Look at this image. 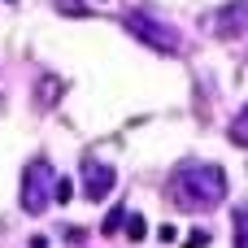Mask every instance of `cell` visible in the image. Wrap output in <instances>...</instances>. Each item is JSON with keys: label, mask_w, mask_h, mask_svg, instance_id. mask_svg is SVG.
<instances>
[{"label": "cell", "mask_w": 248, "mask_h": 248, "mask_svg": "<svg viewBox=\"0 0 248 248\" xmlns=\"http://www.w3.org/2000/svg\"><path fill=\"white\" fill-rule=\"evenodd\" d=\"M231 140H235L240 148H248V105L235 113V122H231Z\"/></svg>", "instance_id": "obj_7"}, {"label": "cell", "mask_w": 248, "mask_h": 248, "mask_svg": "<svg viewBox=\"0 0 248 248\" xmlns=\"http://www.w3.org/2000/svg\"><path fill=\"white\" fill-rule=\"evenodd\" d=\"M122 222H126V209H109V218L100 222V231H105V235H113V231H118Z\"/></svg>", "instance_id": "obj_10"}, {"label": "cell", "mask_w": 248, "mask_h": 248, "mask_svg": "<svg viewBox=\"0 0 248 248\" xmlns=\"http://www.w3.org/2000/svg\"><path fill=\"white\" fill-rule=\"evenodd\" d=\"M244 31V9L240 4H231V9H222L218 17H214V35L218 39H231V35H240Z\"/></svg>", "instance_id": "obj_5"}, {"label": "cell", "mask_w": 248, "mask_h": 248, "mask_svg": "<svg viewBox=\"0 0 248 248\" xmlns=\"http://www.w3.org/2000/svg\"><path fill=\"white\" fill-rule=\"evenodd\" d=\"M122 26H126V31H131L140 44H148L153 52H161V57H179V48H183V35H179L170 22L153 17V13L131 9V13H122Z\"/></svg>", "instance_id": "obj_2"}, {"label": "cell", "mask_w": 248, "mask_h": 248, "mask_svg": "<svg viewBox=\"0 0 248 248\" xmlns=\"http://www.w3.org/2000/svg\"><path fill=\"white\" fill-rule=\"evenodd\" d=\"M144 235H148V222H144L140 214H126V240H135V244H140Z\"/></svg>", "instance_id": "obj_9"}, {"label": "cell", "mask_w": 248, "mask_h": 248, "mask_svg": "<svg viewBox=\"0 0 248 248\" xmlns=\"http://www.w3.org/2000/svg\"><path fill=\"white\" fill-rule=\"evenodd\" d=\"M157 240H161V244H174L179 231H174V227H157Z\"/></svg>", "instance_id": "obj_14"}, {"label": "cell", "mask_w": 248, "mask_h": 248, "mask_svg": "<svg viewBox=\"0 0 248 248\" xmlns=\"http://www.w3.org/2000/svg\"><path fill=\"white\" fill-rule=\"evenodd\" d=\"M57 9H61V13H70V17H87V13H92L83 0H57Z\"/></svg>", "instance_id": "obj_11"}, {"label": "cell", "mask_w": 248, "mask_h": 248, "mask_svg": "<svg viewBox=\"0 0 248 248\" xmlns=\"http://www.w3.org/2000/svg\"><path fill=\"white\" fill-rule=\"evenodd\" d=\"M231 222H235V248H248V205L235 209V218H231Z\"/></svg>", "instance_id": "obj_8"}, {"label": "cell", "mask_w": 248, "mask_h": 248, "mask_svg": "<svg viewBox=\"0 0 248 248\" xmlns=\"http://www.w3.org/2000/svg\"><path fill=\"white\" fill-rule=\"evenodd\" d=\"M70 196H74V183H70V179H57V187H52V201H57V205H65Z\"/></svg>", "instance_id": "obj_12"}, {"label": "cell", "mask_w": 248, "mask_h": 248, "mask_svg": "<svg viewBox=\"0 0 248 248\" xmlns=\"http://www.w3.org/2000/svg\"><path fill=\"white\" fill-rule=\"evenodd\" d=\"M170 201L187 214H205L227 201V174L205 161H187L170 174Z\"/></svg>", "instance_id": "obj_1"}, {"label": "cell", "mask_w": 248, "mask_h": 248, "mask_svg": "<svg viewBox=\"0 0 248 248\" xmlns=\"http://www.w3.org/2000/svg\"><path fill=\"white\" fill-rule=\"evenodd\" d=\"M83 196L87 201H105L109 192H113V183H118V174H113V166H105L100 157H83Z\"/></svg>", "instance_id": "obj_4"}, {"label": "cell", "mask_w": 248, "mask_h": 248, "mask_svg": "<svg viewBox=\"0 0 248 248\" xmlns=\"http://www.w3.org/2000/svg\"><path fill=\"white\" fill-rule=\"evenodd\" d=\"M61 100V78H44V92H35V105H57Z\"/></svg>", "instance_id": "obj_6"}, {"label": "cell", "mask_w": 248, "mask_h": 248, "mask_svg": "<svg viewBox=\"0 0 248 248\" xmlns=\"http://www.w3.org/2000/svg\"><path fill=\"white\" fill-rule=\"evenodd\" d=\"M52 166L39 157V161H31L26 166V174H22V209L26 214H44L48 205H52Z\"/></svg>", "instance_id": "obj_3"}, {"label": "cell", "mask_w": 248, "mask_h": 248, "mask_svg": "<svg viewBox=\"0 0 248 248\" xmlns=\"http://www.w3.org/2000/svg\"><path fill=\"white\" fill-rule=\"evenodd\" d=\"M209 244V231H192V235H187V248H205Z\"/></svg>", "instance_id": "obj_13"}]
</instances>
